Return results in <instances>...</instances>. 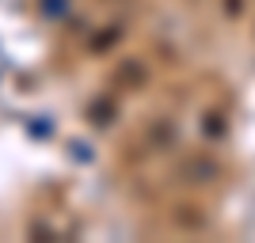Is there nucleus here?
<instances>
[{"label":"nucleus","mask_w":255,"mask_h":243,"mask_svg":"<svg viewBox=\"0 0 255 243\" xmlns=\"http://www.w3.org/2000/svg\"><path fill=\"white\" fill-rule=\"evenodd\" d=\"M217 171H221V167H217V163H213L210 156H191V160H187V163L179 167V175H194L191 182H206L202 175H210V179H213Z\"/></svg>","instance_id":"f257e3e1"},{"label":"nucleus","mask_w":255,"mask_h":243,"mask_svg":"<svg viewBox=\"0 0 255 243\" xmlns=\"http://www.w3.org/2000/svg\"><path fill=\"white\" fill-rule=\"evenodd\" d=\"M92 114H96V118H92V122H111V114H115V106H111V103L103 106V103H99L96 110H92Z\"/></svg>","instance_id":"f03ea898"}]
</instances>
